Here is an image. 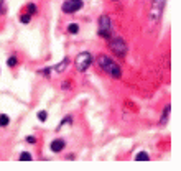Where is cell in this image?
Wrapping results in <instances>:
<instances>
[{"mask_svg": "<svg viewBox=\"0 0 181 171\" xmlns=\"http://www.w3.org/2000/svg\"><path fill=\"white\" fill-rule=\"evenodd\" d=\"M97 64H99V68H101L106 74H109L111 78L114 79H120V66H119L114 59H111L109 56H99L97 58Z\"/></svg>", "mask_w": 181, "mask_h": 171, "instance_id": "6da1fadb", "label": "cell"}, {"mask_svg": "<svg viewBox=\"0 0 181 171\" xmlns=\"http://www.w3.org/2000/svg\"><path fill=\"white\" fill-rule=\"evenodd\" d=\"M165 5H166V0H151V5H150V20L156 23L163 15V10H165Z\"/></svg>", "mask_w": 181, "mask_h": 171, "instance_id": "7a4b0ae2", "label": "cell"}, {"mask_svg": "<svg viewBox=\"0 0 181 171\" xmlns=\"http://www.w3.org/2000/svg\"><path fill=\"white\" fill-rule=\"evenodd\" d=\"M97 33L101 36H104L106 40H111V36H112V20H111V17L102 15L101 18H99V30H97Z\"/></svg>", "mask_w": 181, "mask_h": 171, "instance_id": "3957f363", "label": "cell"}, {"mask_svg": "<svg viewBox=\"0 0 181 171\" xmlns=\"http://www.w3.org/2000/svg\"><path fill=\"white\" fill-rule=\"evenodd\" d=\"M90 63H92V56H90V53H87V51H84V53H79L78 56H76V69L79 71V73H84V71H87V68L90 66Z\"/></svg>", "mask_w": 181, "mask_h": 171, "instance_id": "277c9868", "label": "cell"}, {"mask_svg": "<svg viewBox=\"0 0 181 171\" xmlns=\"http://www.w3.org/2000/svg\"><path fill=\"white\" fill-rule=\"evenodd\" d=\"M109 48L115 56H125L127 53V43L122 40V38H114V40L109 41Z\"/></svg>", "mask_w": 181, "mask_h": 171, "instance_id": "5b68a950", "label": "cell"}, {"mask_svg": "<svg viewBox=\"0 0 181 171\" xmlns=\"http://www.w3.org/2000/svg\"><path fill=\"white\" fill-rule=\"evenodd\" d=\"M82 7V0H66L63 3V12L64 13H76L78 10H81Z\"/></svg>", "mask_w": 181, "mask_h": 171, "instance_id": "8992f818", "label": "cell"}, {"mask_svg": "<svg viewBox=\"0 0 181 171\" xmlns=\"http://www.w3.org/2000/svg\"><path fill=\"white\" fill-rule=\"evenodd\" d=\"M63 148H64V140H53L51 141V151L59 153V151H63Z\"/></svg>", "mask_w": 181, "mask_h": 171, "instance_id": "52a82bcc", "label": "cell"}, {"mask_svg": "<svg viewBox=\"0 0 181 171\" xmlns=\"http://www.w3.org/2000/svg\"><path fill=\"white\" fill-rule=\"evenodd\" d=\"M170 110H171V107H170V105H166V107H165V112L161 113V120H160V125H165V123L168 122V117H170Z\"/></svg>", "mask_w": 181, "mask_h": 171, "instance_id": "ba28073f", "label": "cell"}, {"mask_svg": "<svg viewBox=\"0 0 181 171\" xmlns=\"http://www.w3.org/2000/svg\"><path fill=\"white\" fill-rule=\"evenodd\" d=\"M68 63H69V59H68V58H64L59 64H56L53 69H54V71H58V73H63V71L66 69V64H68Z\"/></svg>", "mask_w": 181, "mask_h": 171, "instance_id": "9c48e42d", "label": "cell"}, {"mask_svg": "<svg viewBox=\"0 0 181 171\" xmlns=\"http://www.w3.org/2000/svg\"><path fill=\"white\" fill-rule=\"evenodd\" d=\"M8 123H10V118H8V115L2 113V115H0V127H7Z\"/></svg>", "mask_w": 181, "mask_h": 171, "instance_id": "30bf717a", "label": "cell"}, {"mask_svg": "<svg viewBox=\"0 0 181 171\" xmlns=\"http://www.w3.org/2000/svg\"><path fill=\"white\" fill-rule=\"evenodd\" d=\"M68 31L73 33V35H76V33L79 31V25H78V23H71V25L68 26Z\"/></svg>", "mask_w": 181, "mask_h": 171, "instance_id": "8fae6325", "label": "cell"}, {"mask_svg": "<svg viewBox=\"0 0 181 171\" xmlns=\"http://www.w3.org/2000/svg\"><path fill=\"white\" fill-rule=\"evenodd\" d=\"M135 160H139V161H147V160H148V153H145V151H140V153H137Z\"/></svg>", "mask_w": 181, "mask_h": 171, "instance_id": "7c38bea8", "label": "cell"}, {"mask_svg": "<svg viewBox=\"0 0 181 171\" xmlns=\"http://www.w3.org/2000/svg\"><path fill=\"white\" fill-rule=\"evenodd\" d=\"M20 160H22V161H30V160H31V155L28 153V151H23V153L20 155Z\"/></svg>", "mask_w": 181, "mask_h": 171, "instance_id": "4fadbf2b", "label": "cell"}, {"mask_svg": "<svg viewBox=\"0 0 181 171\" xmlns=\"http://www.w3.org/2000/svg\"><path fill=\"white\" fill-rule=\"evenodd\" d=\"M38 118H40V120H41V122H46V118H48V113H46L45 110L38 112Z\"/></svg>", "mask_w": 181, "mask_h": 171, "instance_id": "5bb4252c", "label": "cell"}, {"mask_svg": "<svg viewBox=\"0 0 181 171\" xmlns=\"http://www.w3.org/2000/svg\"><path fill=\"white\" fill-rule=\"evenodd\" d=\"M15 64H17V58H15V56H12V58L8 59V66H10V68H13Z\"/></svg>", "mask_w": 181, "mask_h": 171, "instance_id": "9a60e30c", "label": "cell"}, {"mask_svg": "<svg viewBox=\"0 0 181 171\" xmlns=\"http://www.w3.org/2000/svg\"><path fill=\"white\" fill-rule=\"evenodd\" d=\"M28 12H30V15H33V13L36 12V7L33 5V3H30V5H28Z\"/></svg>", "mask_w": 181, "mask_h": 171, "instance_id": "2e32d148", "label": "cell"}, {"mask_svg": "<svg viewBox=\"0 0 181 171\" xmlns=\"http://www.w3.org/2000/svg\"><path fill=\"white\" fill-rule=\"evenodd\" d=\"M30 17H31L30 13H26V15H23V17H22V22H23V23H28V22H30Z\"/></svg>", "mask_w": 181, "mask_h": 171, "instance_id": "e0dca14e", "label": "cell"}, {"mask_svg": "<svg viewBox=\"0 0 181 171\" xmlns=\"http://www.w3.org/2000/svg\"><path fill=\"white\" fill-rule=\"evenodd\" d=\"M26 141H28V143H36V138H35V137H26Z\"/></svg>", "mask_w": 181, "mask_h": 171, "instance_id": "ac0fdd59", "label": "cell"}, {"mask_svg": "<svg viewBox=\"0 0 181 171\" xmlns=\"http://www.w3.org/2000/svg\"><path fill=\"white\" fill-rule=\"evenodd\" d=\"M3 13V2H0V15Z\"/></svg>", "mask_w": 181, "mask_h": 171, "instance_id": "d6986e66", "label": "cell"}, {"mask_svg": "<svg viewBox=\"0 0 181 171\" xmlns=\"http://www.w3.org/2000/svg\"><path fill=\"white\" fill-rule=\"evenodd\" d=\"M0 2H2V0H0Z\"/></svg>", "mask_w": 181, "mask_h": 171, "instance_id": "ffe728a7", "label": "cell"}]
</instances>
